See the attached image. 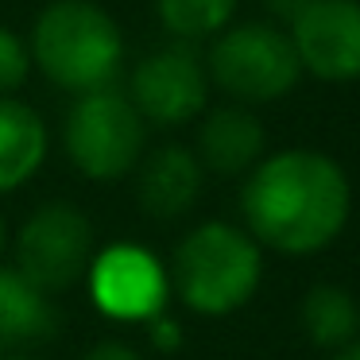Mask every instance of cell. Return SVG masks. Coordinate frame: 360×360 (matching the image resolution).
<instances>
[{"mask_svg": "<svg viewBox=\"0 0 360 360\" xmlns=\"http://www.w3.org/2000/svg\"><path fill=\"white\" fill-rule=\"evenodd\" d=\"M352 190L341 163L314 148L264 155L240 190L244 229L259 248L279 256H314L349 225Z\"/></svg>", "mask_w": 360, "mask_h": 360, "instance_id": "6da1fadb", "label": "cell"}, {"mask_svg": "<svg viewBox=\"0 0 360 360\" xmlns=\"http://www.w3.org/2000/svg\"><path fill=\"white\" fill-rule=\"evenodd\" d=\"M27 51L43 78L74 97L117 86L124 70V32L97 0H51L35 16Z\"/></svg>", "mask_w": 360, "mask_h": 360, "instance_id": "7a4b0ae2", "label": "cell"}, {"mask_svg": "<svg viewBox=\"0 0 360 360\" xmlns=\"http://www.w3.org/2000/svg\"><path fill=\"white\" fill-rule=\"evenodd\" d=\"M171 295L202 318H229L252 302L264 279V248L248 229L229 221H202L174 244Z\"/></svg>", "mask_w": 360, "mask_h": 360, "instance_id": "3957f363", "label": "cell"}, {"mask_svg": "<svg viewBox=\"0 0 360 360\" xmlns=\"http://www.w3.org/2000/svg\"><path fill=\"white\" fill-rule=\"evenodd\" d=\"M210 86H217L233 105H267L287 97L302 78L295 43L287 27L248 20V24H229L213 35V47L205 55Z\"/></svg>", "mask_w": 360, "mask_h": 360, "instance_id": "277c9868", "label": "cell"}, {"mask_svg": "<svg viewBox=\"0 0 360 360\" xmlns=\"http://www.w3.org/2000/svg\"><path fill=\"white\" fill-rule=\"evenodd\" d=\"M63 148L74 171L89 182H120L148 151V124L124 89L105 86L74 97L63 120Z\"/></svg>", "mask_w": 360, "mask_h": 360, "instance_id": "5b68a950", "label": "cell"}, {"mask_svg": "<svg viewBox=\"0 0 360 360\" xmlns=\"http://www.w3.org/2000/svg\"><path fill=\"white\" fill-rule=\"evenodd\" d=\"M97 256L94 221L74 202H47L16 229L12 236V259L16 271L43 295H66L78 283H86V271Z\"/></svg>", "mask_w": 360, "mask_h": 360, "instance_id": "8992f818", "label": "cell"}, {"mask_svg": "<svg viewBox=\"0 0 360 360\" xmlns=\"http://www.w3.org/2000/svg\"><path fill=\"white\" fill-rule=\"evenodd\" d=\"M86 290L97 314L120 326H148L171 302L163 259L132 240H117L97 252L86 271Z\"/></svg>", "mask_w": 360, "mask_h": 360, "instance_id": "52a82bcc", "label": "cell"}, {"mask_svg": "<svg viewBox=\"0 0 360 360\" xmlns=\"http://www.w3.org/2000/svg\"><path fill=\"white\" fill-rule=\"evenodd\" d=\"M124 94L143 117V124L182 128L202 117L205 105H210L205 58L190 43H179V39L159 51H148L136 63Z\"/></svg>", "mask_w": 360, "mask_h": 360, "instance_id": "ba28073f", "label": "cell"}, {"mask_svg": "<svg viewBox=\"0 0 360 360\" xmlns=\"http://www.w3.org/2000/svg\"><path fill=\"white\" fill-rule=\"evenodd\" d=\"M287 35L302 74L318 82L360 78V0H310Z\"/></svg>", "mask_w": 360, "mask_h": 360, "instance_id": "9c48e42d", "label": "cell"}, {"mask_svg": "<svg viewBox=\"0 0 360 360\" xmlns=\"http://www.w3.org/2000/svg\"><path fill=\"white\" fill-rule=\"evenodd\" d=\"M132 174H136V202L155 221L186 217L205 182V171L198 163L194 148H182V143H163L155 151H143L140 167Z\"/></svg>", "mask_w": 360, "mask_h": 360, "instance_id": "30bf717a", "label": "cell"}, {"mask_svg": "<svg viewBox=\"0 0 360 360\" xmlns=\"http://www.w3.org/2000/svg\"><path fill=\"white\" fill-rule=\"evenodd\" d=\"M264 148H267V132L252 109H244V105H221V109L202 112L198 148H194L202 171H213L221 179L248 174L264 159Z\"/></svg>", "mask_w": 360, "mask_h": 360, "instance_id": "8fae6325", "label": "cell"}, {"mask_svg": "<svg viewBox=\"0 0 360 360\" xmlns=\"http://www.w3.org/2000/svg\"><path fill=\"white\" fill-rule=\"evenodd\" d=\"M58 306L27 283L16 267L0 264V352H35L39 345L55 341Z\"/></svg>", "mask_w": 360, "mask_h": 360, "instance_id": "7c38bea8", "label": "cell"}, {"mask_svg": "<svg viewBox=\"0 0 360 360\" xmlns=\"http://www.w3.org/2000/svg\"><path fill=\"white\" fill-rule=\"evenodd\" d=\"M51 136L43 117L20 97H0V194L27 186L47 163Z\"/></svg>", "mask_w": 360, "mask_h": 360, "instance_id": "4fadbf2b", "label": "cell"}, {"mask_svg": "<svg viewBox=\"0 0 360 360\" xmlns=\"http://www.w3.org/2000/svg\"><path fill=\"white\" fill-rule=\"evenodd\" d=\"M298 318H302V333L318 349L341 352L345 345H352L360 337V306L337 283H318V287L306 290L302 306H298Z\"/></svg>", "mask_w": 360, "mask_h": 360, "instance_id": "5bb4252c", "label": "cell"}, {"mask_svg": "<svg viewBox=\"0 0 360 360\" xmlns=\"http://www.w3.org/2000/svg\"><path fill=\"white\" fill-rule=\"evenodd\" d=\"M240 0H155V16L179 43L213 39L236 16Z\"/></svg>", "mask_w": 360, "mask_h": 360, "instance_id": "9a60e30c", "label": "cell"}, {"mask_svg": "<svg viewBox=\"0 0 360 360\" xmlns=\"http://www.w3.org/2000/svg\"><path fill=\"white\" fill-rule=\"evenodd\" d=\"M32 74V51L12 27H0V97H16Z\"/></svg>", "mask_w": 360, "mask_h": 360, "instance_id": "2e32d148", "label": "cell"}, {"mask_svg": "<svg viewBox=\"0 0 360 360\" xmlns=\"http://www.w3.org/2000/svg\"><path fill=\"white\" fill-rule=\"evenodd\" d=\"M148 337H151V345H155L159 352H167V356L182 349V326H179V321H174L167 310L159 314V318L148 321Z\"/></svg>", "mask_w": 360, "mask_h": 360, "instance_id": "e0dca14e", "label": "cell"}, {"mask_svg": "<svg viewBox=\"0 0 360 360\" xmlns=\"http://www.w3.org/2000/svg\"><path fill=\"white\" fill-rule=\"evenodd\" d=\"M82 360H143V356L128 341H97V345H89V349H86V356H82Z\"/></svg>", "mask_w": 360, "mask_h": 360, "instance_id": "ac0fdd59", "label": "cell"}, {"mask_svg": "<svg viewBox=\"0 0 360 360\" xmlns=\"http://www.w3.org/2000/svg\"><path fill=\"white\" fill-rule=\"evenodd\" d=\"M306 4H310V0H264V8L271 12L275 20H283V24H287V27L295 24V16H298V12L306 8Z\"/></svg>", "mask_w": 360, "mask_h": 360, "instance_id": "d6986e66", "label": "cell"}, {"mask_svg": "<svg viewBox=\"0 0 360 360\" xmlns=\"http://www.w3.org/2000/svg\"><path fill=\"white\" fill-rule=\"evenodd\" d=\"M8 244H12V236H8V221H4V213H0V264H4V256H8Z\"/></svg>", "mask_w": 360, "mask_h": 360, "instance_id": "ffe728a7", "label": "cell"}, {"mask_svg": "<svg viewBox=\"0 0 360 360\" xmlns=\"http://www.w3.org/2000/svg\"><path fill=\"white\" fill-rule=\"evenodd\" d=\"M333 360H360V337H356V341H352V345H345V349L337 352Z\"/></svg>", "mask_w": 360, "mask_h": 360, "instance_id": "44dd1931", "label": "cell"}, {"mask_svg": "<svg viewBox=\"0 0 360 360\" xmlns=\"http://www.w3.org/2000/svg\"><path fill=\"white\" fill-rule=\"evenodd\" d=\"M0 360H43L35 352H0Z\"/></svg>", "mask_w": 360, "mask_h": 360, "instance_id": "7402d4cb", "label": "cell"}]
</instances>
